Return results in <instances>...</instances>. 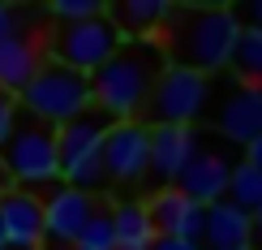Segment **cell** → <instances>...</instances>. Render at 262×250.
<instances>
[{
    "label": "cell",
    "instance_id": "1",
    "mask_svg": "<svg viewBox=\"0 0 262 250\" xmlns=\"http://www.w3.org/2000/svg\"><path fill=\"white\" fill-rule=\"evenodd\" d=\"M241 35V22L224 5H198V9H172L168 22L159 26L155 43L163 48L172 69H193L211 78L215 69H228Z\"/></svg>",
    "mask_w": 262,
    "mask_h": 250
},
{
    "label": "cell",
    "instance_id": "2",
    "mask_svg": "<svg viewBox=\"0 0 262 250\" xmlns=\"http://www.w3.org/2000/svg\"><path fill=\"white\" fill-rule=\"evenodd\" d=\"M163 69L168 56L155 39H125L116 56L91 73V104L107 121H138Z\"/></svg>",
    "mask_w": 262,
    "mask_h": 250
},
{
    "label": "cell",
    "instance_id": "3",
    "mask_svg": "<svg viewBox=\"0 0 262 250\" xmlns=\"http://www.w3.org/2000/svg\"><path fill=\"white\" fill-rule=\"evenodd\" d=\"M112 121L99 108H86L82 117H73L69 125L56 129V156H60V177L69 190H82L91 199H99V190L107 186L103 172V138Z\"/></svg>",
    "mask_w": 262,
    "mask_h": 250
},
{
    "label": "cell",
    "instance_id": "4",
    "mask_svg": "<svg viewBox=\"0 0 262 250\" xmlns=\"http://www.w3.org/2000/svg\"><path fill=\"white\" fill-rule=\"evenodd\" d=\"M86 108H95L91 104V78L64 69L56 61H43V69L26 82V91H21V112L43 121V125H52V129L69 125L73 117L86 112Z\"/></svg>",
    "mask_w": 262,
    "mask_h": 250
},
{
    "label": "cell",
    "instance_id": "5",
    "mask_svg": "<svg viewBox=\"0 0 262 250\" xmlns=\"http://www.w3.org/2000/svg\"><path fill=\"white\" fill-rule=\"evenodd\" d=\"M0 164L13 181H21V190L30 186H56L60 181V156H56V129L35 121V117L17 112L13 134L0 147Z\"/></svg>",
    "mask_w": 262,
    "mask_h": 250
},
{
    "label": "cell",
    "instance_id": "6",
    "mask_svg": "<svg viewBox=\"0 0 262 250\" xmlns=\"http://www.w3.org/2000/svg\"><path fill=\"white\" fill-rule=\"evenodd\" d=\"M121 43H125V35L107 22V13H99V17L73 22V26H56L52 39H48V48H52V61L56 65L91 78L95 69H103V65L116 56Z\"/></svg>",
    "mask_w": 262,
    "mask_h": 250
},
{
    "label": "cell",
    "instance_id": "7",
    "mask_svg": "<svg viewBox=\"0 0 262 250\" xmlns=\"http://www.w3.org/2000/svg\"><path fill=\"white\" fill-rule=\"evenodd\" d=\"M206 104H211V78L206 73H193V69H163L155 91H150L146 100V121L150 125H189L206 112Z\"/></svg>",
    "mask_w": 262,
    "mask_h": 250
},
{
    "label": "cell",
    "instance_id": "8",
    "mask_svg": "<svg viewBox=\"0 0 262 250\" xmlns=\"http://www.w3.org/2000/svg\"><path fill=\"white\" fill-rule=\"evenodd\" d=\"M150 168V125L146 121H112L103 138V172L116 186H138Z\"/></svg>",
    "mask_w": 262,
    "mask_h": 250
},
{
    "label": "cell",
    "instance_id": "9",
    "mask_svg": "<svg viewBox=\"0 0 262 250\" xmlns=\"http://www.w3.org/2000/svg\"><path fill=\"white\" fill-rule=\"evenodd\" d=\"M91 194L82 190H69V186H52V194L43 199V246L52 250H73V242H78V233L86 229V220H91L95 211Z\"/></svg>",
    "mask_w": 262,
    "mask_h": 250
},
{
    "label": "cell",
    "instance_id": "10",
    "mask_svg": "<svg viewBox=\"0 0 262 250\" xmlns=\"http://www.w3.org/2000/svg\"><path fill=\"white\" fill-rule=\"evenodd\" d=\"M232 168H236V160H228L224 151H215V147H202V134H198V151H193V160L177 177V190L185 199H193L198 207H211V203H220L228 194Z\"/></svg>",
    "mask_w": 262,
    "mask_h": 250
},
{
    "label": "cell",
    "instance_id": "11",
    "mask_svg": "<svg viewBox=\"0 0 262 250\" xmlns=\"http://www.w3.org/2000/svg\"><path fill=\"white\" fill-rule=\"evenodd\" d=\"M215 129H220L224 143L249 147L254 138H262V86H232L224 95V104L215 108Z\"/></svg>",
    "mask_w": 262,
    "mask_h": 250
},
{
    "label": "cell",
    "instance_id": "12",
    "mask_svg": "<svg viewBox=\"0 0 262 250\" xmlns=\"http://www.w3.org/2000/svg\"><path fill=\"white\" fill-rule=\"evenodd\" d=\"M0 229L9 246L43 250V199L35 190H0Z\"/></svg>",
    "mask_w": 262,
    "mask_h": 250
},
{
    "label": "cell",
    "instance_id": "13",
    "mask_svg": "<svg viewBox=\"0 0 262 250\" xmlns=\"http://www.w3.org/2000/svg\"><path fill=\"white\" fill-rule=\"evenodd\" d=\"M146 211H150V220H155V233L159 237H181V242H198L202 246L206 207H198L193 199H185L177 186L155 190V199L146 203Z\"/></svg>",
    "mask_w": 262,
    "mask_h": 250
},
{
    "label": "cell",
    "instance_id": "14",
    "mask_svg": "<svg viewBox=\"0 0 262 250\" xmlns=\"http://www.w3.org/2000/svg\"><path fill=\"white\" fill-rule=\"evenodd\" d=\"M43 43L48 35H39V30H17V35L0 39V91L5 95L17 100L26 82L43 69Z\"/></svg>",
    "mask_w": 262,
    "mask_h": 250
},
{
    "label": "cell",
    "instance_id": "15",
    "mask_svg": "<svg viewBox=\"0 0 262 250\" xmlns=\"http://www.w3.org/2000/svg\"><path fill=\"white\" fill-rule=\"evenodd\" d=\"M198 151V129L189 125H150V168L163 186H177V177Z\"/></svg>",
    "mask_w": 262,
    "mask_h": 250
},
{
    "label": "cell",
    "instance_id": "16",
    "mask_svg": "<svg viewBox=\"0 0 262 250\" xmlns=\"http://www.w3.org/2000/svg\"><path fill=\"white\" fill-rule=\"evenodd\" d=\"M236 246H254V220L249 211L232 207L228 199L211 203L202 220V250H236Z\"/></svg>",
    "mask_w": 262,
    "mask_h": 250
},
{
    "label": "cell",
    "instance_id": "17",
    "mask_svg": "<svg viewBox=\"0 0 262 250\" xmlns=\"http://www.w3.org/2000/svg\"><path fill=\"white\" fill-rule=\"evenodd\" d=\"M103 13H107V22H112L125 39H155L159 26L172 13V5L168 0H121V5L103 9Z\"/></svg>",
    "mask_w": 262,
    "mask_h": 250
},
{
    "label": "cell",
    "instance_id": "18",
    "mask_svg": "<svg viewBox=\"0 0 262 250\" xmlns=\"http://www.w3.org/2000/svg\"><path fill=\"white\" fill-rule=\"evenodd\" d=\"M155 237L159 233L146 203H116L112 207V250H150Z\"/></svg>",
    "mask_w": 262,
    "mask_h": 250
},
{
    "label": "cell",
    "instance_id": "19",
    "mask_svg": "<svg viewBox=\"0 0 262 250\" xmlns=\"http://www.w3.org/2000/svg\"><path fill=\"white\" fill-rule=\"evenodd\" d=\"M228 65L241 73V82L262 86V30L241 26V35H236V48H232V61H228Z\"/></svg>",
    "mask_w": 262,
    "mask_h": 250
},
{
    "label": "cell",
    "instance_id": "20",
    "mask_svg": "<svg viewBox=\"0 0 262 250\" xmlns=\"http://www.w3.org/2000/svg\"><path fill=\"white\" fill-rule=\"evenodd\" d=\"M232 207H241V211H258L262 207V172L258 168H249L245 160H236V168H232V177H228V194H224Z\"/></svg>",
    "mask_w": 262,
    "mask_h": 250
},
{
    "label": "cell",
    "instance_id": "21",
    "mask_svg": "<svg viewBox=\"0 0 262 250\" xmlns=\"http://www.w3.org/2000/svg\"><path fill=\"white\" fill-rule=\"evenodd\" d=\"M73 250H112V207L95 203V211H91V220H86V229L78 233Z\"/></svg>",
    "mask_w": 262,
    "mask_h": 250
},
{
    "label": "cell",
    "instance_id": "22",
    "mask_svg": "<svg viewBox=\"0 0 262 250\" xmlns=\"http://www.w3.org/2000/svg\"><path fill=\"white\" fill-rule=\"evenodd\" d=\"M99 13H103L99 0H56V5H52V17H56V26H73V22L99 17Z\"/></svg>",
    "mask_w": 262,
    "mask_h": 250
},
{
    "label": "cell",
    "instance_id": "23",
    "mask_svg": "<svg viewBox=\"0 0 262 250\" xmlns=\"http://www.w3.org/2000/svg\"><path fill=\"white\" fill-rule=\"evenodd\" d=\"M13 121H17V100L0 91V147H5L9 134H13Z\"/></svg>",
    "mask_w": 262,
    "mask_h": 250
},
{
    "label": "cell",
    "instance_id": "24",
    "mask_svg": "<svg viewBox=\"0 0 262 250\" xmlns=\"http://www.w3.org/2000/svg\"><path fill=\"white\" fill-rule=\"evenodd\" d=\"M232 13H236V22H241V26L262 30V0H249L245 9H232Z\"/></svg>",
    "mask_w": 262,
    "mask_h": 250
},
{
    "label": "cell",
    "instance_id": "25",
    "mask_svg": "<svg viewBox=\"0 0 262 250\" xmlns=\"http://www.w3.org/2000/svg\"><path fill=\"white\" fill-rule=\"evenodd\" d=\"M21 30V13L13 5H0V39H9V35H17Z\"/></svg>",
    "mask_w": 262,
    "mask_h": 250
},
{
    "label": "cell",
    "instance_id": "26",
    "mask_svg": "<svg viewBox=\"0 0 262 250\" xmlns=\"http://www.w3.org/2000/svg\"><path fill=\"white\" fill-rule=\"evenodd\" d=\"M150 250H202L198 242H181V237H155Z\"/></svg>",
    "mask_w": 262,
    "mask_h": 250
},
{
    "label": "cell",
    "instance_id": "27",
    "mask_svg": "<svg viewBox=\"0 0 262 250\" xmlns=\"http://www.w3.org/2000/svg\"><path fill=\"white\" fill-rule=\"evenodd\" d=\"M245 164L262 172V138H254V143H249V147H245Z\"/></svg>",
    "mask_w": 262,
    "mask_h": 250
},
{
    "label": "cell",
    "instance_id": "28",
    "mask_svg": "<svg viewBox=\"0 0 262 250\" xmlns=\"http://www.w3.org/2000/svg\"><path fill=\"white\" fill-rule=\"evenodd\" d=\"M249 220H254V237H262V207H258V211H249Z\"/></svg>",
    "mask_w": 262,
    "mask_h": 250
},
{
    "label": "cell",
    "instance_id": "29",
    "mask_svg": "<svg viewBox=\"0 0 262 250\" xmlns=\"http://www.w3.org/2000/svg\"><path fill=\"white\" fill-rule=\"evenodd\" d=\"M5 246H9V242H5V229H0V250H5Z\"/></svg>",
    "mask_w": 262,
    "mask_h": 250
},
{
    "label": "cell",
    "instance_id": "30",
    "mask_svg": "<svg viewBox=\"0 0 262 250\" xmlns=\"http://www.w3.org/2000/svg\"><path fill=\"white\" fill-rule=\"evenodd\" d=\"M236 250H254V246H236Z\"/></svg>",
    "mask_w": 262,
    "mask_h": 250
},
{
    "label": "cell",
    "instance_id": "31",
    "mask_svg": "<svg viewBox=\"0 0 262 250\" xmlns=\"http://www.w3.org/2000/svg\"><path fill=\"white\" fill-rule=\"evenodd\" d=\"M5 250H21V246H5Z\"/></svg>",
    "mask_w": 262,
    "mask_h": 250
},
{
    "label": "cell",
    "instance_id": "32",
    "mask_svg": "<svg viewBox=\"0 0 262 250\" xmlns=\"http://www.w3.org/2000/svg\"><path fill=\"white\" fill-rule=\"evenodd\" d=\"M254 250H262V242H258V246H254Z\"/></svg>",
    "mask_w": 262,
    "mask_h": 250
},
{
    "label": "cell",
    "instance_id": "33",
    "mask_svg": "<svg viewBox=\"0 0 262 250\" xmlns=\"http://www.w3.org/2000/svg\"><path fill=\"white\" fill-rule=\"evenodd\" d=\"M48 250H52V246H48Z\"/></svg>",
    "mask_w": 262,
    "mask_h": 250
}]
</instances>
